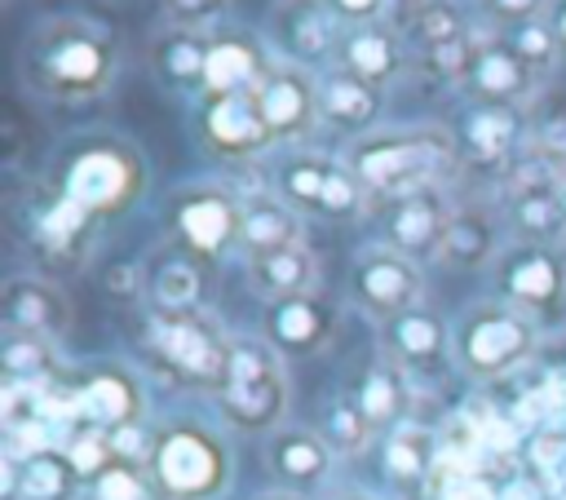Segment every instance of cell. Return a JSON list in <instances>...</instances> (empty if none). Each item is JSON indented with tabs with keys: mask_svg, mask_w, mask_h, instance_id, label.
I'll return each instance as SVG.
<instances>
[{
	"mask_svg": "<svg viewBox=\"0 0 566 500\" xmlns=\"http://www.w3.org/2000/svg\"><path fill=\"white\" fill-rule=\"evenodd\" d=\"M111 75V49L75 27L53 31L40 44V80L49 93H93Z\"/></svg>",
	"mask_w": 566,
	"mask_h": 500,
	"instance_id": "277c9868",
	"label": "cell"
},
{
	"mask_svg": "<svg viewBox=\"0 0 566 500\" xmlns=\"http://www.w3.org/2000/svg\"><path fill=\"white\" fill-rule=\"evenodd\" d=\"M97 500H146V482L128 460H111L97 478H93Z\"/></svg>",
	"mask_w": 566,
	"mask_h": 500,
	"instance_id": "d590c367",
	"label": "cell"
},
{
	"mask_svg": "<svg viewBox=\"0 0 566 500\" xmlns=\"http://www.w3.org/2000/svg\"><path fill=\"white\" fill-rule=\"evenodd\" d=\"M553 35L562 40V49H566V4L557 9V18H553Z\"/></svg>",
	"mask_w": 566,
	"mask_h": 500,
	"instance_id": "f5cc1de1",
	"label": "cell"
},
{
	"mask_svg": "<svg viewBox=\"0 0 566 500\" xmlns=\"http://www.w3.org/2000/svg\"><path fill=\"white\" fill-rule=\"evenodd\" d=\"M464 142L473 150V159H495L509 150L513 142V115L509 111H473L464 124Z\"/></svg>",
	"mask_w": 566,
	"mask_h": 500,
	"instance_id": "1f68e13d",
	"label": "cell"
},
{
	"mask_svg": "<svg viewBox=\"0 0 566 500\" xmlns=\"http://www.w3.org/2000/svg\"><path fill=\"white\" fill-rule=\"evenodd\" d=\"M420 35L433 44H447V40H460V22L451 18V9H420Z\"/></svg>",
	"mask_w": 566,
	"mask_h": 500,
	"instance_id": "b9f144b4",
	"label": "cell"
},
{
	"mask_svg": "<svg viewBox=\"0 0 566 500\" xmlns=\"http://www.w3.org/2000/svg\"><path fill=\"white\" fill-rule=\"evenodd\" d=\"M478 88L491 93V97H517L526 84H531V62L522 53H509V49H491L486 58H478Z\"/></svg>",
	"mask_w": 566,
	"mask_h": 500,
	"instance_id": "f546056e",
	"label": "cell"
},
{
	"mask_svg": "<svg viewBox=\"0 0 566 500\" xmlns=\"http://www.w3.org/2000/svg\"><path fill=\"white\" fill-rule=\"evenodd\" d=\"M203 84L226 97V93H239V88H252L256 84V53L239 40H221L208 49L203 58Z\"/></svg>",
	"mask_w": 566,
	"mask_h": 500,
	"instance_id": "cb8c5ba5",
	"label": "cell"
},
{
	"mask_svg": "<svg viewBox=\"0 0 566 500\" xmlns=\"http://www.w3.org/2000/svg\"><path fill=\"white\" fill-rule=\"evenodd\" d=\"M531 460L539 465V469H557L562 460H566V425H548V429H539L535 438H531Z\"/></svg>",
	"mask_w": 566,
	"mask_h": 500,
	"instance_id": "60d3db41",
	"label": "cell"
},
{
	"mask_svg": "<svg viewBox=\"0 0 566 500\" xmlns=\"http://www.w3.org/2000/svg\"><path fill=\"white\" fill-rule=\"evenodd\" d=\"M265 323H270V336H274V345H279V350L305 354V350H314V345L332 332V310H327L318 296L301 292V296L274 301Z\"/></svg>",
	"mask_w": 566,
	"mask_h": 500,
	"instance_id": "4fadbf2b",
	"label": "cell"
},
{
	"mask_svg": "<svg viewBox=\"0 0 566 500\" xmlns=\"http://www.w3.org/2000/svg\"><path fill=\"white\" fill-rule=\"evenodd\" d=\"M389 350L402 367H420V372H433L442 363V350H447V327L438 314L429 310H407L398 319H389Z\"/></svg>",
	"mask_w": 566,
	"mask_h": 500,
	"instance_id": "5bb4252c",
	"label": "cell"
},
{
	"mask_svg": "<svg viewBox=\"0 0 566 500\" xmlns=\"http://www.w3.org/2000/svg\"><path fill=\"white\" fill-rule=\"evenodd\" d=\"M155 345H159V354H164L177 372H186V376H195V381H221V385H226L230 345H221L208 323L186 319V314H172V319H164V323L155 327Z\"/></svg>",
	"mask_w": 566,
	"mask_h": 500,
	"instance_id": "5b68a950",
	"label": "cell"
},
{
	"mask_svg": "<svg viewBox=\"0 0 566 500\" xmlns=\"http://www.w3.org/2000/svg\"><path fill=\"white\" fill-rule=\"evenodd\" d=\"M0 363H4V376L9 381H31L35 385L53 367V350L35 332H9L4 336V350H0Z\"/></svg>",
	"mask_w": 566,
	"mask_h": 500,
	"instance_id": "4dcf8cb0",
	"label": "cell"
},
{
	"mask_svg": "<svg viewBox=\"0 0 566 500\" xmlns=\"http://www.w3.org/2000/svg\"><path fill=\"white\" fill-rule=\"evenodd\" d=\"M270 465L292 487H318L327 478V469H332V451L310 429H283L270 442Z\"/></svg>",
	"mask_w": 566,
	"mask_h": 500,
	"instance_id": "9a60e30c",
	"label": "cell"
},
{
	"mask_svg": "<svg viewBox=\"0 0 566 500\" xmlns=\"http://www.w3.org/2000/svg\"><path fill=\"white\" fill-rule=\"evenodd\" d=\"M239 239H243V248L252 257L292 248L296 243V217H292V208H283L274 199H252L239 212Z\"/></svg>",
	"mask_w": 566,
	"mask_h": 500,
	"instance_id": "d6986e66",
	"label": "cell"
},
{
	"mask_svg": "<svg viewBox=\"0 0 566 500\" xmlns=\"http://www.w3.org/2000/svg\"><path fill=\"white\" fill-rule=\"evenodd\" d=\"M84 208L80 204H71L66 195H62V204H53L49 212H44V221H40V235L49 239V243H71L75 235H80V226H84Z\"/></svg>",
	"mask_w": 566,
	"mask_h": 500,
	"instance_id": "ab89813d",
	"label": "cell"
},
{
	"mask_svg": "<svg viewBox=\"0 0 566 500\" xmlns=\"http://www.w3.org/2000/svg\"><path fill=\"white\" fill-rule=\"evenodd\" d=\"M111 447H115V460H142L146 456V434H142V425L133 420V425H119V429H111Z\"/></svg>",
	"mask_w": 566,
	"mask_h": 500,
	"instance_id": "7bdbcfd3",
	"label": "cell"
},
{
	"mask_svg": "<svg viewBox=\"0 0 566 500\" xmlns=\"http://www.w3.org/2000/svg\"><path fill=\"white\" fill-rule=\"evenodd\" d=\"M168 9L181 22H203V18H212L221 9V0H168Z\"/></svg>",
	"mask_w": 566,
	"mask_h": 500,
	"instance_id": "7dc6e473",
	"label": "cell"
},
{
	"mask_svg": "<svg viewBox=\"0 0 566 500\" xmlns=\"http://www.w3.org/2000/svg\"><path fill=\"white\" fill-rule=\"evenodd\" d=\"M513 221L522 226V235H531L535 243H548L566 230V199L557 186L548 190H531V195H513Z\"/></svg>",
	"mask_w": 566,
	"mask_h": 500,
	"instance_id": "484cf974",
	"label": "cell"
},
{
	"mask_svg": "<svg viewBox=\"0 0 566 500\" xmlns=\"http://www.w3.org/2000/svg\"><path fill=\"white\" fill-rule=\"evenodd\" d=\"M447 221H451V212H447V204L438 195L411 190V195H398V204L385 217V230H389L394 252L420 257V252H438L442 248Z\"/></svg>",
	"mask_w": 566,
	"mask_h": 500,
	"instance_id": "9c48e42d",
	"label": "cell"
},
{
	"mask_svg": "<svg viewBox=\"0 0 566 500\" xmlns=\"http://www.w3.org/2000/svg\"><path fill=\"white\" fill-rule=\"evenodd\" d=\"M402 403H407V394H402V376H398L394 367H371V372L363 376L358 412L371 420V429H376V425H394V420L402 416Z\"/></svg>",
	"mask_w": 566,
	"mask_h": 500,
	"instance_id": "f1b7e54d",
	"label": "cell"
},
{
	"mask_svg": "<svg viewBox=\"0 0 566 500\" xmlns=\"http://www.w3.org/2000/svg\"><path fill=\"white\" fill-rule=\"evenodd\" d=\"M279 407H283V376H265V381H248V385H221V412L243 429L274 425Z\"/></svg>",
	"mask_w": 566,
	"mask_h": 500,
	"instance_id": "44dd1931",
	"label": "cell"
},
{
	"mask_svg": "<svg viewBox=\"0 0 566 500\" xmlns=\"http://www.w3.org/2000/svg\"><path fill=\"white\" fill-rule=\"evenodd\" d=\"M327 40H332V22H327V13H323V9H305V13H296V18H292L287 44H292L296 53H318Z\"/></svg>",
	"mask_w": 566,
	"mask_h": 500,
	"instance_id": "f35d334b",
	"label": "cell"
},
{
	"mask_svg": "<svg viewBox=\"0 0 566 500\" xmlns=\"http://www.w3.org/2000/svg\"><path fill=\"white\" fill-rule=\"evenodd\" d=\"M150 292H155V301H159L164 310L186 314V310L199 301V270H195L190 261H168V265L155 274Z\"/></svg>",
	"mask_w": 566,
	"mask_h": 500,
	"instance_id": "d6a6232c",
	"label": "cell"
},
{
	"mask_svg": "<svg viewBox=\"0 0 566 500\" xmlns=\"http://www.w3.org/2000/svg\"><path fill=\"white\" fill-rule=\"evenodd\" d=\"M279 186L292 204L301 208H314V212H332V217H345L358 208V177L345 173V168H332V164H318V159H292L283 173H279Z\"/></svg>",
	"mask_w": 566,
	"mask_h": 500,
	"instance_id": "8992f818",
	"label": "cell"
},
{
	"mask_svg": "<svg viewBox=\"0 0 566 500\" xmlns=\"http://www.w3.org/2000/svg\"><path fill=\"white\" fill-rule=\"evenodd\" d=\"M385 473L398 478V482H420L433 473V442L424 429H394L389 442H385Z\"/></svg>",
	"mask_w": 566,
	"mask_h": 500,
	"instance_id": "4316f807",
	"label": "cell"
},
{
	"mask_svg": "<svg viewBox=\"0 0 566 500\" xmlns=\"http://www.w3.org/2000/svg\"><path fill=\"white\" fill-rule=\"evenodd\" d=\"M447 137L442 133H411V137H385L371 142L354 155V177L376 186V190H394V195H411L420 177H429L442 159H447Z\"/></svg>",
	"mask_w": 566,
	"mask_h": 500,
	"instance_id": "7a4b0ae2",
	"label": "cell"
},
{
	"mask_svg": "<svg viewBox=\"0 0 566 500\" xmlns=\"http://www.w3.org/2000/svg\"><path fill=\"white\" fill-rule=\"evenodd\" d=\"M486 4L495 18H531V13H539L544 0H486Z\"/></svg>",
	"mask_w": 566,
	"mask_h": 500,
	"instance_id": "f907efd6",
	"label": "cell"
},
{
	"mask_svg": "<svg viewBox=\"0 0 566 500\" xmlns=\"http://www.w3.org/2000/svg\"><path fill=\"white\" fill-rule=\"evenodd\" d=\"M438 252H442L451 265H482V261L495 252L491 217H486L482 208H460V212H451Z\"/></svg>",
	"mask_w": 566,
	"mask_h": 500,
	"instance_id": "7402d4cb",
	"label": "cell"
},
{
	"mask_svg": "<svg viewBox=\"0 0 566 500\" xmlns=\"http://www.w3.org/2000/svg\"><path fill=\"white\" fill-rule=\"evenodd\" d=\"M75 465L71 456H57V451H31L22 456V469H18V491L27 500H66L71 487H75Z\"/></svg>",
	"mask_w": 566,
	"mask_h": 500,
	"instance_id": "603a6c76",
	"label": "cell"
},
{
	"mask_svg": "<svg viewBox=\"0 0 566 500\" xmlns=\"http://www.w3.org/2000/svg\"><path fill=\"white\" fill-rule=\"evenodd\" d=\"M535 345V332L522 314L486 305L478 314H469V323L460 327V363L473 376H500L509 367H517Z\"/></svg>",
	"mask_w": 566,
	"mask_h": 500,
	"instance_id": "3957f363",
	"label": "cell"
},
{
	"mask_svg": "<svg viewBox=\"0 0 566 500\" xmlns=\"http://www.w3.org/2000/svg\"><path fill=\"white\" fill-rule=\"evenodd\" d=\"M133 190V164L119 150H84L71 168H66V199L80 204L84 212H102L115 208L124 195Z\"/></svg>",
	"mask_w": 566,
	"mask_h": 500,
	"instance_id": "52a82bcc",
	"label": "cell"
},
{
	"mask_svg": "<svg viewBox=\"0 0 566 500\" xmlns=\"http://www.w3.org/2000/svg\"><path fill=\"white\" fill-rule=\"evenodd\" d=\"M80 394H84V420H93L102 429H119V425L137 420V389L119 372H102V376L84 381Z\"/></svg>",
	"mask_w": 566,
	"mask_h": 500,
	"instance_id": "ffe728a7",
	"label": "cell"
},
{
	"mask_svg": "<svg viewBox=\"0 0 566 500\" xmlns=\"http://www.w3.org/2000/svg\"><path fill=\"white\" fill-rule=\"evenodd\" d=\"M177 226L186 243H195L199 252H217L230 243V235H239V212L221 195H190L177 208Z\"/></svg>",
	"mask_w": 566,
	"mask_h": 500,
	"instance_id": "e0dca14e",
	"label": "cell"
},
{
	"mask_svg": "<svg viewBox=\"0 0 566 500\" xmlns=\"http://www.w3.org/2000/svg\"><path fill=\"white\" fill-rule=\"evenodd\" d=\"M345 62H349V75H358L363 84H380L398 66V44L385 31H358L345 44Z\"/></svg>",
	"mask_w": 566,
	"mask_h": 500,
	"instance_id": "83f0119b",
	"label": "cell"
},
{
	"mask_svg": "<svg viewBox=\"0 0 566 500\" xmlns=\"http://www.w3.org/2000/svg\"><path fill=\"white\" fill-rule=\"evenodd\" d=\"M354 288H358V301L385 319H398L407 314V305L416 301V265L402 257V252H367L354 270Z\"/></svg>",
	"mask_w": 566,
	"mask_h": 500,
	"instance_id": "ba28073f",
	"label": "cell"
},
{
	"mask_svg": "<svg viewBox=\"0 0 566 500\" xmlns=\"http://www.w3.org/2000/svg\"><path fill=\"white\" fill-rule=\"evenodd\" d=\"M66 319V305L62 296L49 288V283H35V279H13L4 288V323L9 332H35V336H49L57 332Z\"/></svg>",
	"mask_w": 566,
	"mask_h": 500,
	"instance_id": "2e32d148",
	"label": "cell"
},
{
	"mask_svg": "<svg viewBox=\"0 0 566 500\" xmlns=\"http://www.w3.org/2000/svg\"><path fill=\"white\" fill-rule=\"evenodd\" d=\"M553 478H557V482H562V487H566V460H562V465H557V469H553Z\"/></svg>",
	"mask_w": 566,
	"mask_h": 500,
	"instance_id": "db71d44e",
	"label": "cell"
},
{
	"mask_svg": "<svg viewBox=\"0 0 566 500\" xmlns=\"http://www.w3.org/2000/svg\"><path fill=\"white\" fill-rule=\"evenodd\" d=\"M482 442L509 451V447H513V425H509V420H482Z\"/></svg>",
	"mask_w": 566,
	"mask_h": 500,
	"instance_id": "816d5d0a",
	"label": "cell"
},
{
	"mask_svg": "<svg viewBox=\"0 0 566 500\" xmlns=\"http://www.w3.org/2000/svg\"><path fill=\"white\" fill-rule=\"evenodd\" d=\"M367 434H371V420L358 412V403H340V407H332V416H327V438H332L340 451L363 447Z\"/></svg>",
	"mask_w": 566,
	"mask_h": 500,
	"instance_id": "8d00e7d4",
	"label": "cell"
},
{
	"mask_svg": "<svg viewBox=\"0 0 566 500\" xmlns=\"http://www.w3.org/2000/svg\"><path fill=\"white\" fill-rule=\"evenodd\" d=\"M203 49L199 44H190L186 35L181 40H164V49H159V62H164V71L172 75V80H203Z\"/></svg>",
	"mask_w": 566,
	"mask_h": 500,
	"instance_id": "74e56055",
	"label": "cell"
},
{
	"mask_svg": "<svg viewBox=\"0 0 566 500\" xmlns=\"http://www.w3.org/2000/svg\"><path fill=\"white\" fill-rule=\"evenodd\" d=\"M150 465H155V478L168 496L177 500H199V496H212L221 482H226V456L221 447L203 434V429H168L155 451H150Z\"/></svg>",
	"mask_w": 566,
	"mask_h": 500,
	"instance_id": "6da1fadb",
	"label": "cell"
},
{
	"mask_svg": "<svg viewBox=\"0 0 566 500\" xmlns=\"http://www.w3.org/2000/svg\"><path fill=\"white\" fill-rule=\"evenodd\" d=\"M517 53H522L526 62H544V58H548V31H539V27L522 31V40H517Z\"/></svg>",
	"mask_w": 566,
	"mask_h": 500,
	"instance_id": "c3c4849f",
	"label": "cell"
},
{
	"mask_svg": "<svg viewBox=\"0 0 566 500\" xmlns=\"http://www.w3.org/2000/svg\"><path fill=\"white\" fill-rule=\"evenodd\" d=\"M208 137L221 150H234V155L239 150H256L270 137V128L261 119V106H256V84L217 97V106L208 111Z\"/></svg>",
	"mask_w": 566,
	"mask_h": 500,
	"instance_id": "7c38bea8",
	"label": "cell"
},
{
	"mask_svg": "<svg viewBox=\"0 0 566 500\" xmlns=\"http://www.w3.org/2000/svg\"><path fill=\"white\" fill-rule=\"evenodd\" d=\"M429 62L442 71V75H460L469 66V44L464 40H447V44H433L429 49Z\"/></svg>",
	"mask_w": 566,
	"mask_h": 500,
	"instance_id": "ee69618b",
	"label": "cell"
},
{
	"mask_svg": "<svg viewBox=\"0 0 566 500\" xmlns=\"http://www.w3.org/2000/svg\"><path fill=\"white\" fill-rule=\"evenodd\" d=\"M265 376H279V363H274V354L265 345H252V341L230 345L226 385H248V381H265Z\"/></svg>",
	"mask_w": 566,
	"mask_h": 500,
	"instance_id": "e575fe53",
	"label": "cell"
},
{
	"mask_svg": "<svg viewBox=\"0 0 566 500\" xmlns=\"http://www.w3.org/2000/svg\"><path fill=\"white\" fill-rule=\"evenodd\" d=\"M256 106L270 133H296L318 106V88H310V80L296 71H270L256 80Z\"/></svg>",
	"mask_w": 566,
	"mask_h": 500,
	"instance_id": "8fae6325",
	"label": "cell"
},
{
	"mask_svg": "<svg viewBox=\"0 0 566 500\" xmlns=\"http://www.w3.org/2000/svg\"><path fill=\"white\" fill-rule=\"evenodd\" d=\"M310 279H314V261H310V252L301 243L252 257V283L265 296H274V301H287V296L310 292Z\"/></svg>",
	"mask_w": 566,
	"mask_h": 500,
	"instance_id": "ac0fdd59",
	"label": "cell"
},
{
	"mask_svg": "<svg viewBox=\"0 0 566 500\" xmlns=\"http://www.w3.org/2000/svg\"><path fill=\"white\" fill-rule=\"evenodd\" d=\"M544 407H548V425H566V376H553L544 385Z\"/></svg>",
	"mask_w": 566,
	"mask_h": 500,
	"instance_id": "bcb514c9",
	"label": "cell"
},
{
	"mask_svg": "<svg viewBox=\"0 0 566 500\" xmlns=\"http://www.w3.org/2000/svg\"><path fill=\"white\" fill-rule=\"evenodd\" d=\"M318 111L332 124H367L376 115V93L371 84H363L358 75H327L318 84Z\"/></svg>",
	"mask_w": 566,
	"mask_h": 500,
	"instance_id": "d4e9b609",
	"label": "cell"
},
{
	"mask_svg": "<svg viewBox=\"0 0 566 500\" xmlns=\"http://www.w3.org/2000/svg\"><path fill=\"white\" fill-rule=\"evenodd\" d=\"M66 456H71V465H75V473H80V478H97V473L115 460L111 429H102V425H84V429L71 438Z\"/></svg>",
	"mask_w": 566,
	"mask_h": 500,
	"instance_id": "836d02e7",
	"label": "cell"
},
{
	"mask_svg": "<svg viewBox=\"0 0 566 500\" xmlns=\"http://www.w3.org/2000/svg\"><path fill=\"white\" fill-rule=\"evenodd\" d=\"M500 283H504V292H509L513 301L539 310V305H553V301L562 296L566 270H562V261H557L548 248H517V252L504 261Z\"/></svg>",
	"mask_w": 566,
	"mask_h": 500,
	"instance_id": "30bf717a",
	"label": "cell"
},
{
	"mask_svg": "<svg viewBox=\"0 0 566 500\" xmlns=\"http://www.w3.org/2000/svg\"><path fill=\"white\" fill-rule=\"evenodd\" d=\"M380 4H385V0H332V9H336L340 18H349V22H367V18H376Z\"/></svg>",
	"mask_w": 566,
	"mask_h": 500,
	"instance_id": "681fc988",
	"label": "cell"
},
{
	"mask_svg": "<svg viewBox=\"0 0 566 500\" xmlns=\"http://www.w3.org/2000/svg\"><path fill=\"white\" fill-rule=\"evenodd\" d=\"M447 500H500V496H495V487L486 478L464 473V478H451L447 482Z\"/></svg>",
	"mask_w": 566,
	"mask_h": 500,
	"instance_id": "f6af8a7d",
	"label": "cell"
}]
</instances>
